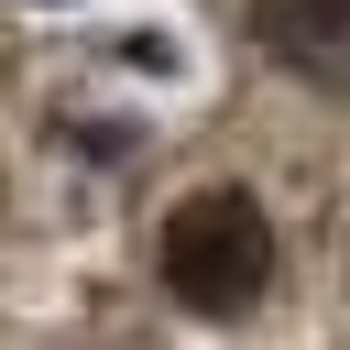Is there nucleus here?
Returning a JSON list of instances; mask_svg holds the SVG:
<instances>
[{"label": "nucleus", "instance_id": "nucleus-1", "mask_svg": "<svg viewBox=\"0 0 350 350\" xmlns=\"http://www.w3.org/2000/svg\"><path fill=\"white\" fill-rule=\"evenodd\" d=\"M164 284L197 306V317H241L262 284H273V230L241 186H197L175 219H164Z\"/></svg>", "mask_w": 350, "mask_h": 350}, {"label": "nucleus", "instance_id": "nucleus-2", "mask_svg": "<svg viewBox=\"0 0 350 350\" xmlns=\"http://www.w3.org/2000/svg\"><path fill=\"white\" fill-rule=\"evenodd\" d=\"M252 22H262V44H273L295 77L350 88V0H252Z\"/></svg>", "mask_w": 350, "mask_h": 350}]
</instances>
